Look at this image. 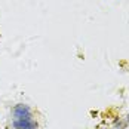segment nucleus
I'll return each mask as SVG.
<instances>
[{"instance_id":"2","label":"nucleus","mask_w":129,"mask_h":129,"mask_svg":"<svg viewBox=\"0 0 129 129\" xmlns=\"http://www.w3.org/2000/svg\"><path fill=\"white\" fill-rule=\"evenodd\" d=\"M13 119H25V117L31 116V108L27 104H18L12 108Z\"/></svg>"},{"instance_id":"1","label":"nucleus","mask_w":129,"mask_h":129,"mask_svg":"<svg viewBox=\"0 0 129 129\" xmlns=\"http://www.w3.org/2000/svg\"><path fill=\"white\" fill-rule=\"evenodd\" d=\"M13 128L22 129H37V122L33 120V116H28L25 119H13Z\"/></svg>"},{"instance_id":"3","label":"nucleus","mask_w":129,"mask_h":129,"mask_svg":"<svg viewBox=\"0 0 129 129\" xmlns=\"http://www.w3.org/2000/svg\"><path fill=\"white\" fill-rule=\"evenodd\" d=\"M15 129H22V128H15Z\"/></svg>"}]
</instances>
